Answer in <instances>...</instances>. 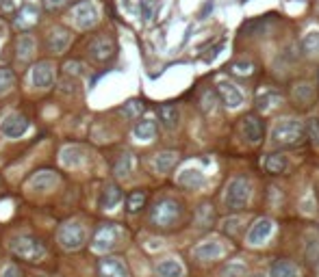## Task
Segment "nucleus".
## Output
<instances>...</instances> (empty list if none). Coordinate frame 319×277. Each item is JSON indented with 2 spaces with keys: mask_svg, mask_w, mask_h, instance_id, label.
<instances>
[{
  "mask_svg": "<svg viewBox=\"0 0 319 277\" xmlns=\"http://www.w3.org/2000/svg\"><path fill=\"white\" fill-rule=\"evenodd\" d=\"M122 197H124V193H122L120 184H115V182H109V184H104L102 191H100L98 206L102 208V210H113V208L122 201Z\"/></svg>",
  "mask_w": 319,
  "mask_h": 277,
  "instance_id": "412c9836",
  "label": "nucleus"
},
{
  "mask_svg": "<svg viewBox=\"0 0 319 277\" xmlns=\"http://www.w3.org/2000/svg\"><path fill=\"white\" fill-rule=\"evenodd\" d=\"M302 50H304L306 54H317V52H319V33H317V31H310V33L304 35Z\"/></svg>",
  "mask_w": 319,
  "mask_h": 277,
  "instance_id": "f704fd0d",
  "label": "nucleus"
},
{
  "mask_svg": "<svg viewBox=\"0 0 319 277\" xmlns=\"http://www.w3.org/2000/svg\"><path fill=\"white\" fill-rule=\"evenodd\" d=\"M41 20V7L37 0H24L13 13V28L20 33H31Z\"/></svg>",
  "mask_w": 319,
  "mask_h": 277,
  "instance_id": "423d86ee",
  "label": "nucleus"
},
{
  "mask_svg": "<svg viewBox=\"0 0 319 277\" xmlns=\"http://www.w3.org/2000/svg\"><path fill=\"white\" fill-rule=\"evenodd\" d=\"M133 136L141 143H148L156 136V123L152 119H139L133 126Z\"/></svg>",
  "mask_w": 319,
  "mask_h": 277,
  "instance_id": "a878e982",
  "label": "nucleus"
},
{
  "mask_svg": "<svg viewBox=\"0 0 319 277\" xmlns=\"http://www.w3.org/2000/svg\"><path fill=\"white\" fill-rule=\"evenodd\" d=\"M87 240V230L81 221L72 219V221H63L57 230V243H59L65 251H78Z\"/></svg>",
  "mask_w": 319,
  "mask_h": 277,
  "instance_id": "7ed1b4c3",
  "label": "nucleus"
},
{
  "mask_svg": "<svg viewBox=\"0 0 319 277\" xmlns=\"http://www.w3.org/2000/svg\"><path fill=\"white\" fill-rule=\"evenodd\" d=\"M9 249L16 258L24 260V262H31V264H35V262H41L43 258H46V245L41 243L39 238L35 236H16L9 243Z\"/></svg>",
  "mask_w": 319,
  "mask_h": 277,
  "instance_id": "f03ea898",
  "label": "nucleus"
},
{
  "mask_svg": "<svg viewBox=\"0 0 319 277\" xmlns=\"http://www.w3.org/2000/svg\"><path fill=\"white\" fill-rule=\"evenodd\" d=\"M213 219H215V213H213L211 203H202V206H198V210H195V225H198V228H211Z\"/></svg>",
  "mask_w": 319,
  "mask_h": 277,
  "instance_id": "473e14b6",
  "label": "nucleus"
},
{
  "mask_svg": "<svg viewBox=\"0 0 319 277\" xmlns=\"http://www.w3.org/2000/svg\"><path fill=\"white\" fill-rule=\"evenodd\" d=\"M252 193V184L248 178H233L226 186V193H224V206H226L230 213H237V210H243L248 206Z\"/></svg>",
  "mask_w": 319,
  "mask_h": 277,
  "instance_id": "20e7f679",
  "label": "nucleus"
},
{
  "mask_svg": "<svg viewBox=\"0 0 319 277\" xmlns=\"http://www.w3.org/2000/svg\"><path fill=\"white\" fill-rule=\"evenodd\" d=\"M31 128V121H28L26 115H22L18 111L13 113H7L3 121H0V132H3L7 138H20L28 132Z\"/></svg>",
  "mask_w": 319,
  "mask_h": 277,
  "instance_id": "f8f14e48",
  "label": "nucleus"
},
{
  "mask_svg": "<svg viewBox=\"0 0 319 277\" xmlns=\"http://www.w3.org/2000/svg\"><path fill=\"white\" fill-rule=\"evenodd\" d=\"M156 13V3L154 0H139V16L143 22H150Z\"/></svg>",
  "mask_w": 319,
  "mask_h": 277,
  "instance_id": "ea45409f",
  "label": "nucleus"
},
{
  "mask_svg": "<svg viewBox=\"0 0 319 277\" xmlns=\"http://www.w3.org/2000/svg\"><path fill=\"white\" fill-rule=\"evenodd\" d=\"M130 171H133V154L130 152H122L113 163V173L118 178H128Z\"/></svg>",
  "mask_w": 319,
  "mask_h": 277,
  "instance_id": "2f4dec72",
  "label": "nucleus"
},
{
  "mask_svg": "<svg viewBox=\"0 0 319 277\" xmlns=\"http://www.w3.org/2000/svg\"><path fill=\"white\" fill-rule=\"evenodd\" d=\"M215 91H217V98L222 100V104L230 108V111H235V108H241L245 104V93L239 89L235 83H230V80H217L215 85Z\"/></svg>",
  "mask_w": 319,
  "mask_h": 277,
  "instance_id": "9d476101",
  "label": "nucleus"
},
{
  "mask_svg": "<svg viewBox=\"0 0 319 277\" xmlns=\"http://www.w3.org/2000/svg\"><path fill=\"white\" fill-rule=\"evenodd\" d=\"M98 277H128V266L118 256H104L98 260Z\"/></svg>",
  "mask_w": 319,
  "mask_h": 277,
  "instance_id": "dca6fc26",
  "label": "nucleus"
},
{
  "mask_svg": "<svg viewBox=\"0 0 319 277\" xmlns=\"http://www.w3.org/2000/svg\"><path fill=\"white\" fill-rule=\"evenodd\" d=\"M250 277H265V275H260V273H254V275H250Z\"/></svg>",
  "mask_w": 319,
  "mask_h": 277,
  "instance_id": "09e8293b",
  "label": "nucleus"
},
{
  "mask_svg": "<svg viewBox=\"0 0 319 277\" xmlns=\"http://www.w3.org/2000/svg\"><path fill=\"white\" fill-rule=\"evenodd\" d=\"M180 215H183V206L174 197H161L150 210V223L156 228H172L178 223Z\"/></svg>",
  "mask_w": 319,
  "mask_h": 277,
  "instance_id": "f257e3e1",
  "label": "nucleus"
},
{
  "mask_svg": "<svg viewBox=\"0 0 319 277\" xmlns=\"http://www.w3.org/2000/svg\"><path fill=\"white\" fill-rule=\"evenodd\" d=\"M304 134L313 145H319V117H308L304 123Z\"/></svg>",
  "mask_w": 319,
  "mask_h": 277,
  "instance_id": "c9c22d12",
  "label": "nucleus"
},
{
  "mask_svg": "<svg viewBox=\"0 0 319 277\" xmlns=\"http://www.w3.org/2000/svg\"><path fill=\"white\" fill-rule=\"evenodd\" d=\"M239 225H241V219H237V217H230L224 221V232H226L228 236H237L239 234Z\"/></svg>",
  "mask_w": 319,
  "mask_h": 277,
  "instance_id": "79ce46f5",
  "label": "nucleus"
},
{
  "mask_svg": "<svg viewBox=\"0 0 319 277\" xmlns=\"http://www.w3.org/2000/svg\"><path fill=\"white\" fill-rule=\"evenodd\" d=\"M72 37H74V35H72V31L65 26L50 28L48 35H46V50L50 54H63L65 50L70 48Z\"/></svg>",
  "mask_w": 319,
  "mask_h": 277,
  "instance_id": "4468645a",
  "label": "nucleus"
},
{
  "mask_svg": "<svg viewBox=\"0 0 319 277\" xmlns=\"http://www.w3.org/2000/svg\"><path fill=\"white\" fill-rule=\"evenodd\" d=\"M272 138L280 148H295L304 138V126L298 119H280L272 130Z\"/></svg>",
  "mask_w": 319,
  "mask_h": 277,
  "instance_id": "39448f33",
  "label": "nucleus"
},
{
  "mask_svg": "<svg viewBox=\"0 0 319 277\" xmlns=\"http://www.w3.org/2000/svg\"><path fill=\"white\" fill-rule=\"evenodd\" d=\"M241 136L245 138V143L250 145H260L265 138V123L258 115L250 113L245 115L243 121H241Z\"/></svg>",
  "mask_w": 319,
  "mask_h": 277,
  "instance_id": "ddd939ff",
  "label": "nucleus"
},
{
  "mask_svg": "<svg viewBox=\"0 0 319 277\" xmlns=\"http://www.w3.org/2000/svg\"><path fill=\"white\" fill-rule=\"evenodd\" d=\"M81 74H83V65L78 61L65 63V76H81Z\"/></svg>",
  "mask_w": 319,
  "mask_h": 277,
  "instance_id": "c03bdc74",
  "label": "nucleus"
},
{
  "mask_svg": "<svg viewBox=\"0 0 319 277\" xmlns=\"http://www.w3.org/2000/svg\"><path fill=\"white\" fill-rule=\"evenodd\" d=\"M0 11L5 16H13L16 13V0H0Z\"/></svg>",
  "mask_w": 319,
  "mask_h": 277,
  "instance_id": "a18cd8bd",
  "label": "nucleus"
},
{
  "mask_svg": "<svg viewBox=\"0 0 319 277\" xmlns=\"http://www.w3.org/2000/svg\"><path fill=\"white\" fill-rule=\"evenodd\" d=\"M61 182L59 173L52 171V169H39L35 171L31 180H28V186L33 188V191H39V193H46V191H52V188Z\"/></svg>",
  "mask_w": 319,
  "mask_h": 277,
  "instance_id": "f3484780",
  "label": "nucleus"
},
{
  "mask_svg": "<svg viewBox=\"0 0 319 277\" xmlns=\"http://www.w3.org/2000/svg\"><path fill=\"white\" fill-rule=\"evenodd\" d=\"M143 108H146V106H143L141 100H128L124 104V108H122V113H124L128 119H137L143 113Z\"/></svg>",
  "mask_w": 319,
  "mask_h": 277,
  "instance_id": "58836bf2",
  "label": "nucleus"
},
{
  "mask_svg": "<svg viewBox=\"0 0 319 277\" xmlns=\"http://www.w3.org/2000/svg\"><path fill=\"white\" fill-rule=\"evenodd\" d=\"M272 232H274V221H272V219H267V217H260V219H256V221L250 225L248 236H245V243L252 245V247H258V245H263L265 240L272 236Z\"/></svg>",
  "mask_w": 319,
  "mask_h": 277,
  "instance_id": "2eb2a0df",
  "label": "nucleus"
},
{
  "mask_svg": "<svg viewBox=\"0 0 319 277\" xmlns=\"http://www.w3.org/2000/svg\"><path fill=\"white\" fill-rule=\"evenodd\" d=\"M222 46H224V41H217L215 46H213L211 50H208V54L204 56V61H213L215 56H217V52H220V50H222Z\"/></svg>",
  "mask_w": 319,
  "mask_h": 277,
  "instance_id": "de8ad7c7",
  "label": "nucleus"
},
{
  "mask_svg": "<svg viewBox=\"0 0 319 277\" xmlns=\"http://www.w3.org/2000/svg\"><path fill=\"white\" fill-rule=\"evenodd\" d=\"M59 160L65 169H76V167H81L87 160V152L81 145H65L59 154Z\"/></svg>",
  "mask_w": 319,
  "mask_h": 277,
  "instance_id": "aec40b11",
  "label": "nucleus"
},
{
  "mask_svg": "<svg viewBox=\"0 0 319 277\" xmlns=\"http://www.w3.org/2000/svg\"><path fill=\"white\" fill-rule=\"evenodd\" d=\"M13 85H16V76H13V72L7 70V67H0V96L9 93L13 89Z\"/></svg>",
  "mask_w": 319,
  "mask_h": 277,
  "instance_id": "4c0bfd02",
  "label": "nucleus"
},
{
  "mask_svg": "<svg viewBox=\"0 0 319 277\" xmlns=\"http://www.w3.org/2000/svg\"><path fill=\"white\" fill-rule=\"evenodd\" d=\"M57 80V67L52 61H37L31 70V85L39 91H46L55 85Z\"/></svg>",
  "mask_w": 319,
  "mask_h": 277,
  "instance_id": "9b49d317",
  "label": "nucleus"
},
{
  "mask_svg": "<svg viewBox=\"0 0 319 277\" xmlns=\"http://www.w3.org/2000/svg\"><path fill=\"white\" fill-rule=\"evenodd\" d=\"M287 165H289V163H287V158L282 156V154H278V152H274V154H267L265 163H263L265 171H267V173H272V176H280V173H285Z\"/></svg>",
  "mask_w": 319,
  "mask_h": 277,
  "instance_id": "c756f323",
  "label": "nucleus"
},
{
  "mask_svg": "<svg viewBox=\"0 0 319 277\" xmlns=\"http://www.w3.org/2000/svg\"><path fill=\"white\" fill-rule=\"evenodd\" d=\"M226 249H224L222 243H217V240H204V243L195 245L193 247V258L200 260V262H211V260H220Z\"/></svg>",
  "mask_w": 319,
  "mask_h": 277,
  "instance_id": "a211bd4d",
  "label": "nucleus"
},
{
  "mask_svg": "<svg viewBox=\"0 0 319 277\" xmlns=\"http://www.w3.org/2000/svg\"><path fill=\"white\" fill-rule=\"evenodd\" d=\"M293 100L300 106H310L315 102V87L310 83H298L293 87Z\"/></svg>",
  "mask_w": 319,
  "mask_h": 277,
  "instance_id": "bb28decb",
  "label": "nucleus"
},
{
  "mask_svg": "<svg viewBox=\"0 0 319 277\" xmlns=\"http://www.w3.org/2000/svg\"><path fill=\"white\" fill-rule=\"evenodd\" d=\"M0 186H3V180H0Z\"/></svg>",
  "mask_w": 319,
  "mask_h": 277,
  "instance_id": "8fccbe9b",
  "label": "nucleus"
},
{
  "mask_svg": "<svg viewBox=\"0 0 319 277\" xmlns=\"http://www.w3.org/2000/svg\"><path fill=\"white\" fill-rule=\"evenodd\" d=\"M39 3H41V9H43V11H48V13H55V11L63 9L65 5H70L72 0H39Z\"/></svg>",
  "mask_w": 319,
  "mask_h": 277,
  "instance_id": "a19ab883",
  "label": "nucleus"
},
{
  "mask_svg": "<svg viewBox=\"0 0 319 277\" xmlns=\"http://www.w3.org/2000/svg\"><path fill=\"white\" fill-rule=\"evenodd\" d=\"M213 104H217V98L213 96L211 91H204V102H200V108L204 113H211L213 111Z\"/></svg>",
  "mask_w": 319,
  "mask_h": 277,
  "instance_id": "37998d69",
  "label": "nucleus"
},
{
  "mask_svg": "<svg viewBox=\"0 0 319 277\" xmlns=\"http://www.w3.org/2000/svg\"><path fill=\"white\" fill-rule=\"evenodd\" d=\"M72 22L78 31H91L100 22V9L93 0H81L72 7Z\"/></svg>",
  "mask_w": 319,
  "mask_h": 277,
  "instance_id": "6e6552de",
  "label": "nucleus"
},
{
  "mask_svg": "<svg viewBox=\"0 0 319 277\" xmlns=\"http://www.w3.org/2000/svg\"><path fill=\"white\" fill-rule=\"evenodd\" d=\"M35 48H37V43H35V37L31 33H22L18 41H16V61L20 65H26L33 61L35 56Z\"/></svg>",
  "mask_w": 319,
  "mask_h": 277,
  "instance_id": "6ab92c4d",
  "label": "nucleus"
},
{
  "mask_svg": "<svg viewBox=\"0 0 319 277\" xmlns=\"http://www.w3.org/2000/svg\"><path fill=\"white\" fill-rule=\"evenodd\" d=\"M183 264L174 258H168L156 264V275L158 277H183Z\"/></svg>",
  "mask_w": 319,
  "mask_h": 277,
  "instance_id": "c85d7f7f",
  "label": "nucleus"
},
{
  "mask_svg": "<svg viewBox=\"0 0 319 277\" xmlns=\"http://www.w3.org/2000/svg\"><path fill=\"white\" fill-rule=\"evenodd\" d=\"M248 273V266L241 260H230L222 266V277H245Z\"/></svg>",
  "mask_w": 319,
  "mask_h": 277,
  "instance_id": "72a5a7b5",
  "label": "nucleus"
},
{
  "mask_svg": "<svg viewBox=\"0 0 319 277\" xmlns=\"http://www.w3.org/2000/svg\"><path fill=\"white\" fill-rule=\"evenodd\" d=\"M282 98L278 91H267V93H260V96L256 98V111L265 113V111H272V108H276L282 104Z\"/></svg>",
  "mask_w": 319,
  "mask_h": 277,
  "instance_id": "cd10ccee",
  "label": "nucleus"
},
{
  "mask_svg": "<svg viewBox=\"0 0 319 277\" xmlns=\"http://www.w3.org/2000/svg\"><path fill=\"white\" fill-rule=\"evenodd\" d=\"M176 182L183 188H189V191H195V188H200L202 184H204V173H202L200 169H195V167H187V169H183L178 173Z\"/></svg>",
  "mask_w": 319,
  "mask_h": 277,
  "instance_id": "4be33fe9",
  "label": "nucleus"
},
{
  "mask_svg": "<svg viewBox=\"0 0 319 277\" xmlns=\"http://www.w3.org/2000/svg\"><path fill=\"white\" fill-rule=\"evenodd\" d=\"M270 275L272 277H300V268L295 262L287 260V258H278L274 264L270 266Z\"/></svg>",
  "mask_w": 319,
  "mask_h": 277,
  "instance_id": "393cba45",
  "label": "nucleus"
},
{
  "mask_svg": "<svg viewBox=\"0 0 319 277\" xmlns=\"http://www.w3.org/2000/svg\"><path fill=\"white\" fill-rule=\"evenodd\" d=\"M122 238V230L115 223H102L91 236V249L96 253H109L118 247Z\"/></svg>",
  "mask_w": 319,
  "mask_h": 277,
  "instance_id": "0eeeda50",
  "label": "nucleus"
},
{
  "mask_svg": "<svg viewBox=\"0 0 319 277\" xmlns=\"http://www.w3.org/2000/svg\"><path fill=\"white\" fill-rule=\"evenodd\" d=\"M158 113V119L168 130H176L178 128V121H180V111L176 104H161L156 108Z\"/></svg>",
  "mask_w": 319,
  "mask_h": 277,
  "instance_id": "b1692460",
  "label": "nucleus"
},
{
  "mask_svg": "<svg viewBox=\"0 0 319 277\" xmlns=\"http://www.w3.org/2000/svg\"><path fill=\"white\" fill-rule=\"evenodd\" d=\"M230 72H233L235 76H241V78H248L256 72V65L252 61H237L233 63V67H230Z\"/></svg>",
  "mask_w": 319,
  "mask_h": 277,
  "instance_id": "e433bc0d",
  "label": "nucleus"
},
{
  "mask_svg": "<svg viewBox=\"0 0 319 277\" xmlns=\"http://www.w3.org/2000/svg\"><path fill=\"white\" fill-rule=\"evenodd\" d=\"M146 201H148V193L146 191H133L128 193L126 197V213L128 215H137L146 208Z\"/></svg>",
  "mask_w": 319,
  "mask_h": 277,
  "instance_id": "7c9ffc66",
  "label": "nucleus"
},
{
  "mask_svg": "<svg viewBox=\"0 0 319 277\" xmlns=\"http://www.w3.org/2000/svg\"><path fill=\"white\" fill-rule=\"evenodd\" d=\"M0 277H22V273H20V268L16 264H9V266L3 268V275Z\"/></svg>",
  "mask_w": 319,
  "mask_h": 277,
  "instance_id": "49530a36",
  "label": "nucleus"
},
{
  "mask_svg": "<svg viewBox=\"0 0 319 277\" xmlns=\"http://www.w3.org/2000/svg\"><path fill=\"white\" fill-rule=\"evenodd\" d=\"M87 52H89V59L96 63H109L113 61L115 52H118V43L111 35H98L93 37L91 43L87 46Z\"/></svg>",
  "mask_w": 319,
  "mask_h": 277,
  "instance_id": "1a4fd4ad",
  "label": "nucleus"
},
{
  "mask_svg": "<svg viewBox=\"0 0 319 277\" xmlns=\"http://www.w3.org/2000/svg\"><path fill=\"white\" fill-rule=\"evenodd\" d=\"M180 160V154L174 150H165V152H158V154L154 156V160H152V165H154L156 173H170L174 167L178 165Z\"/></svg>",
  "mask_w": 319,
  "mask_h": 277,
  "instance_id": "5701e85b",
  "label": "nucleus"
}]
</instances>
